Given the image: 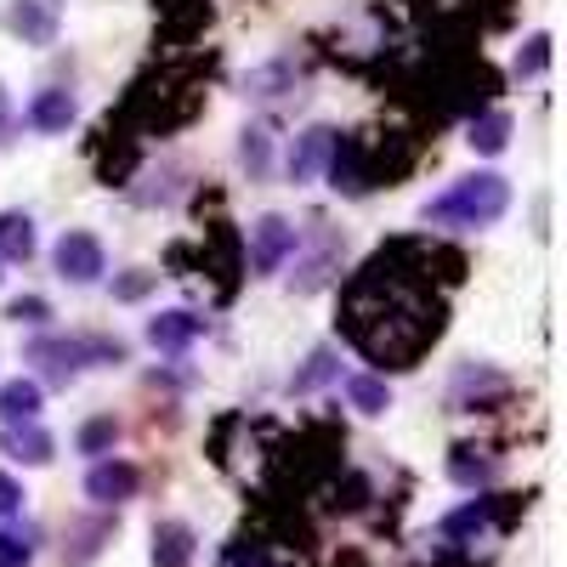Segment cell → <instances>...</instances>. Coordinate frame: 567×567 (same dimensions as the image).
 Here are the masks:
<instances>
[{
	"instance_id": "obj_1",
	"label": "cell",
	"mask_w": 567,
	"mask_h": 567,
	"mask_svg": "<svg viewBox=\"0 0 567 567\" xmlns=\"http://www.w3.org/2000/svg\"><path fill=\"white\" fill-rule=\"evenodd\" d=\"M341 329H347V341L369 363H381V369H414L420 352L443 336V307L425 301L398 267L369 261L358 272V284L347 290Z\"/></svg>"
},
{
	"instance_id": "obj_2",
	"label": "cell",
	"mask_w": 567,
	"mask_h": 567,
	"mask_svg": "<svg viewBox=\"0 0 567 567\" xmlns=\"http://www.w3.org/2000/svg\"><path fill=\"white\" fill-rule=\"evenodd\" d=\"M511 210V182L494 176V171H477V176H465L454 182L443 199L425 205V221H443V227H488Z\"/></svg>"
},
{
	"instance_id": "obj_3",
	"label": "cell",
	"mask_w": 567,
	"mask_h": 567,
	"mask_svg": "<svg viewBox=\"0 0 567 567\" xmlns=\"http://www.w3.org/2000/svg\"><path fill=\"white\" fill-rule=\"evenodd\" d=\"M52 261H58V272H63L69 284H97V278L109 272V256H103V245L91 239V233H63L58 250H52Z\"/></svg>"
},
{
	"instance_id": "obj_4",
	"label": "cell",
	"mask_w": 567,
	"mask_h": 567,
	"mask_svg": "<svg viewBox=\"0 0 567 567\" xmlns=\"http://www.w3.org/2000/svg\"><path fill=\"white\" fill-rule=\"evenodd\" d=\"M296 227L284 221V216H261L256 227H250V261H256V272H278L284 261L296 256Z\"/></svg>"
},
{
	"instance_id": "obj_5",
	"label": "cell",
	"mask_w": 567,
	"mask_h": 567,
	"mask_svg": "<svg viewBox=\"0 0 567 567\" xmlns=\"http://www.w3.org/2000/svg\"><path fill=\"white\" fill-rule=\"evenodd\" d=\"M136 488H142V471L131 460H97L85 471V494L97 505H125V499H136Z\"/></svg>"
},
{
	"instance_id": "obj_6",
	"label": "cell",
	"mask_w": 567,
	"mask_h": 567,
	"mask_svg": "<svg viewBox=\"0 0 567 567\" xmlns=\"http://www.w3.org/2000/svg\"><path fill=\"white\" fill-rule=\"evenodd\" d=\"M91 352H103V347L97 341H34L29 363H45V374H58V381H74Z\"/></svg>"
},
{
	"instance_id": "obj_7",
	"label": "cell",
	"mask_w": 567,
	"mask_h": 567,
	"mask_svg": "<svg viewBox=\"0 0 567 567\" xmlns=\"http://www.w3.org/2000/svg\"><path fill=\"white\" fill-rule=\"evenodd\" d=\"M199 336H205L199 312H159V318H148V341L159 352H182V347H194Z\"/></svg>"
},
{
	"instance_id": "obj_8",
	"label": "cell",
	"mask_w": 567,
	"mask_h": 567,
	"mask_svg": "<svg viewBox=\"0 0 567 567\" xmlns=\"http://www.w3.org/2000/svg\"><path fill=\"white\" fill-rule=\"evenodd\" d=\"M7 29H12V34H23L29 45H52L58 18H52V7H45V0H18V7L7 12Z\"/></svg>"
},
{
	"instance_id": "obj_9",
	"label": "cell",
	"mask_w": 567,
	"mask_h": 567,
	"mask_svg": "<svg viewBox=\"0 0 567 567\" xmlns=\"http://www.w3.org/2000/svg\"><path fill=\"white\" fill-rule=\"evenodd\" d=\"M194 528L187 523H159L154 528V567H194Z\"/></svg>"
},
{
	"instance_id": "obj_10",
	"label": "cell",
	"mask_w": 567,
	"mask_h": 567,
	"mask_svg": "<svg viewBox=\"0 0 567 567\" xmlns=\"http://www.w3.org/2000/svg\"><path fill=\"white\" fill-rule=\"evenodd\" d=\"M29 125L34 131H45V136H52V131H69L74 125V97H69V91H40V97L29 103Z\"/></svg>"
},
{
	"instance_id": "obj_11",
	"label": "cell",
	"mask_w": 567,
	"mask_h": 567,
	"mask_svg": "<svg viewBox=\"0 0 567 567\" xmlns=\"http://www.w3.org/2000/svg\"><path fill=\"white\" fill-rule=\"evenodd\" d=\"M7 454L23 460V465H45V460H52V432H40L34 420L7 425Z\"/></svg>"
},
{
	"instance_id": "obj_12",
	"label": "cell",
	"mask_w": 567,
	"mask_h": 567,
	"mask_svg": "<svg viewBox=\"0 0 567 567\" xmlns=\"http://www.w3.org/2000/svg\"><path fill=\"white\" fill-rule=\"evenodd\" d=\"M34 256V221L23 210H0V261H29Z\"/></svg>"
},
{
	"instance_id": "obj_13",
	"label": "cell",
	"mask_w": 567,
	"mask_h": 567,
	"mask_svg": "<svg viewBox=\"0 0 567 567\" xmlns=\"http://www.w3.org/2000/svg\"><path fill=\"white\" fill-rule=\"evenodd\" d=\"M34 414H40V386L34 381H23V374H18V381L0 386V420H7V425H23Z\"/></svg>"
},
{
	"instance_id": "obj_14",
	"label": "cell",
	"mask_w": 567,
	"mask_h": 567,
	"mask_svg": "<svg viewBox=\"0 0 567 567\" xmlns=\"http://www.w3.org/2000/svg\"><path fill=\"white\" fill-rule=\"evenodd\" d=\"M329 148H336V131H307V136L296 142V154H290V176L307 182V176L329 159Z\"/></svg>"
},
{
	"instance_id": "obj_15",
	"label": "cell",
	"mask_w": 567,
	"mask_h": 567,
	"mask_svg": "<svg viewBox=\"0 0 567 567\" xmlns=\"http://www.w3.org/2000/svg\"><path fill=\"white\" fill-rule=\"evenodd\" d=\"M505 142H511V114H477L471 120V148L477 154H505Z\"/></svg>"
},
{
	"instance_id": "obj_16",
	"label": "cell",
	"mask_w": 567,
	"mask_h": 567,
	"mask_svg": "<svg viewBox=\"0 0 567 567\" xmlns=\"http://www.w3.org/2000/svg\"><path fill=\"white\" fill-rule=\"evenodd\" d=\"M347 398H352V409H363V414H386V409H392L386 381H374V374H352V381H347Z\"/></svg>"
},
{
	"instance_id": "obj_17",
	"label": "cell",
	"mask_w": 567,
	"mask_h": 567,
	"mask_svg": "<svg viewBox=\"0 0 567 567\" xmlns=\"http://www.w3.org/2000/svg\"><path fill=\"white\" fill-rule=\"evenodd\" d=\"M114 443H120V425H114L109 414H103V420H85V425H80V454H109Z\"/></svg>"
},
{
	"instance_id": "obj_18",
	"label": "cell",
	"mask_w": 567,
	"mask_h": 567,
	"mask_svg": "<svg viewBox=\"0 0 567 567\" xmlns=\"http://www.w3.org/2000/svg\"><path fill=\"white\" fill-rule=\"evenodd\" d=\"M449 477H454V483H465V488H477V483H488V477H494V471H488V460H471V449H454Z\"/></svg>"
},
{
	"instance_id": "obj_19",
	"label": "cell",
	"mask_w": 567,
	"mask_h": 567,
	"mask_svg": "<svg viewBox=\"0 0 567 567\" xmlns=\"http://www.w3.org/2000/svg\"><path fill=\"white\" fill-rule=\"evenodd\" d=\"M29 561H34L29 534H18V528H0V567H29Z\"/></svg>"
},
{
	"instance_id": "obj_20",
	"label": "cell",
	"mask_w": 567,
	"mask_h": 567,
	"mask_svg": "<svg viewBox=\"0 0 567 567\" xmlns=\"http://www.w3.org/2000/svg\"><path fill=\"white\" fill-rule=\"evenodd\" d=\"M329 374H336V352H312V363L296 374V392H312L318 381H329Z\"/></svg>"
},
{
	"instance_id": "obj_21",
	"label": "cell",
	"mask_w": 567,
	"mask_h": 567,
	"mask_svg": "<svg viewBox=\"0 0 567 567\" xmlns=\"http://www.w3.org/2000/svg\"><path fill=\"white\" fill-rule=\"evenodd\" d=\"M7 318H12V323H45V318H52V307H45V296H18V301L7 307Z\"/></svg>"
},
{
	"instance_id": "obj_22",
	"label": "cell",
	"mask_w": 567,
	"mask_h": 567,
	"mask_svg": "<svg viewBox=\"0 0 567 567\" xmlns=\"http://www.w3.org/2000/svg\"><path fill=\"white\" fill-rule=\"evenodd\" d=\"M545 63H550V34H534V40H528V52L516 58V74H539Z\"/></svg>"
},
{
	"instance_id": "obj_23",
	"label": "cell",
	"mask_w": 567,
	"mask_h": 567,
	"mask_svg": "<svg viewBox=\"0 0 567 567\" xmlns=\"http://www.w3.org/2000/svg\"><path fill=\"white\" fill-rule=\"evenodd\" d=\"M239 159L250 165V171H267V131L256 125V131H245V148H239Z\"/></svg>"
},
{
	"instance_id": "obj_24",
	"label": "cell",
	"mask_w": 567,
	"mask_h": 567,
	"mask_svg": "<svg viewBox=\"0 0 567 567\" xmlns=\"http://www.w3.org/2000/svg\"><path fill=\"white\" fill-rule=\"evenodd\" d=\"M23 505V483L18 477H7V471H0V516H12Z\"/></svg>"
},
{
	"instance_id": "obj_25",
	"label": "cell",
	"mask_w": 567,
	"mask_h": 567,
	"mask_svg": "<svg viewBox=\"0 0 567 567\" xmlns=\"http://www.w3.org/2000/svg\"><path fill=\"white\" fill-rule=\"evenodd\" d=\"M12 136V97H7V85H0V142Z\"/></svg>"
},
{
	"instance_id": "obj_26",
	"label": "cell",
	"mask_w": 567,
	"mask_h": 567,
	"mask_svg": "<svg viewBox=\"0 0 567 567\" xmlns=\"http://www.w3.org/2000/svg\"><path fill=\"white\" fill-rule=\"evenodd\" d=\"M142 290H148V278H125V284H120V296H125V301H136Z\"/></svg>"
}]
</instances>
